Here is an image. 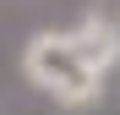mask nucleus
I'll return each instance as SVG.
<instances>
[{"mask_svg": "<svg viewBox=\"0 0 120 115\" xmlns=\"http://www.w3.org/2000/svg\"><path fill=\"white\" fill-rule=\"evenodd\" d=\"M66 33H71V44L87 55V66H98L104 77L120 66V16H109V11H82Z\"/></svg>", "mask_w": 120, "mask_h": 115, "instance_id": "f03ea898", "label": "nucleus"}, {"mask_svg": "<svg viewBox=\"0 0 120 115\" xmlns=\"http://www.w3.org/2000/svg\"><path fill=\"white\" fill-rule=\"evenodd\" d=\"M16 66H22V77L49 104H60V110H93L104 99V82H109L98 66H87V55L71 44L66 28H38L22 44V60Z\"/></svg>", "mask_w": 120, "mask_h": 115, "instance_id": "f257e3e1", "label": "nucleus"}]
</instances>
